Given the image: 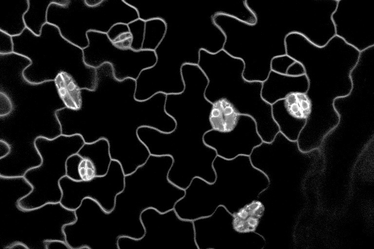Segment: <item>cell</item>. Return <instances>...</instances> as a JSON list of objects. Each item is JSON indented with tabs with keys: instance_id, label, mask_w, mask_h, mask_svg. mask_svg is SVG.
Instances as JSON below:
<instances>
[{
	"instance_id": "14",
	"label": "cell",
	"mask_w": 374,
	"mask_h": 249,
	"mask_svg": "<svg viewBox=\"0 0 374 249\" xmlns=\"http://www.w3.org/2000/svg\"><path fill=\"white\" fill-rule=\"evenodd\" d=\"M77 154L92 165L94 176L107 174L112 160L108 142L101 139L92 143H84Z\"/></svg>"
},
{
	"instance_id": "22",
	"label": "cell",
	"mask_w": 374,
	"mask_h": 249,
	"mask_svg": "<svg viewBox=\"0 0 374 249\" xmlns=\"http://www.w3.org/2000/svg\"><path fill=\"white\" fill-rule=\"evenodd\" d=\"M104 0H85L84 2L85 4L89 7H95L99 5Z\"/></svg>"
},
{
	"instance_id": "5",
	"label": "cell",
	"mask_w": 374,
	"mask_h": 249,
	"mask_svg": "<svg viewBox=\"0 0 374 249\" xmlns=\"http://www.w3.org/2000/svg\"><path fill=\"white\" fill-rule=\"evenodd\" d=\"M31 189L22 181L13 179L0 182V214H4V237L7 239L3 248L16 242L28 249H46L50 240L65 241V225L76 219L75 211L65 208L60 202L49 203L38 208L25 210L19 201L28 195Z\"/></svg>"
},
{
	"instance_id": "12",
	"label": "cell",
	"mask_w": 374,
	"mask_h": 249,
	"mask_svg": "<svg viewBox=\"0 0 374 249\" xmlns=\"http://www.w3.org/2000/svg\"><path fill=\"white\" fill-rule=\"evenodd\" d=\"M309 82L305 74L293 76L271 71L267 79L262 82L261 95L272 105L293 93H306Z\"/></svg>"
},
{
	"instance_id": "6",
	"label": "cell",
	"mask_w": 374,
	"mask_h": 249,
	"mask_svg": "<svg viewBox=\"0 0 374 249\" xmlns=\"http://www.w3.org/2000/svg\"><path fill=\"white\" fill-rule=\"evenodd\" d=\"M79 134H59L54 138L37 136L34 142L41 163L28 169L23 177L32 186V191L19 201V206L31 210L49 203L60 202L62 193L60 180L67 175L66 162L84 144Z\"/></svg>"
},
{
	"instance_id": "23",
	"label": "cell",
	"mask_w": 374,
	"mask_h": 249,
	"mask_svg": "<svg viewBox=\"0 0 374 249\" xmlns=\"http://www.w3.org/2000/svg\"><path fill=\"white\" fill-rule=\"evenodd\" d=\"M28 249V247L21 242H16L14 244H13L11 246L8 247V249Z\"/></svg>"
},
{
	"instance_id": "2",
	"label": "cell",
	"mask_w": 374,
	"mask_h": 249,
	"mask_svg": "<svg viewBox=\"0 0 374 249\" xmlns=\"http://www.w3.org/2000/svg\"><path fill=\"white\" fill-rule=\"evenodd\" d=\"M213 167V182L194 178L175 203L173 209L180 218L193 221L211 215L220 206L237 214L257 201L268 186V178L253 166L249 156L227 160L217 156Z\"/></svg>"
},
{
	"instance_id": "20",
	"label": "cell",
	"mask_w": 374,
	"mask_h": 249,
	"mask_svg": "<svg viewBox=\"0 0 374 249\" xmlns=\"http://www.w3.org/2000/svg\"><path fill=\"white\" fill-rule=\"evenodd\" d=\"M46 249H71L66 241L50 240L45 242Z\"/></svg>"
},
{
	"instance_id": "3",
	"label": "cell",
	"mask_w": 374,
	"mask_h": 249,
	"mask_svg": "<svg viewBox=\"0 0 374 249\" xmlns=\"http://www.w3.org/2000/svg\"><path fill=\"white\" fill-rule=\"evenodd\" d=\"M169 156L150 155L132 173L125 176L123 190L116 196L113 209L106 215L112 249H118L121 237L142 238L145 233L141 220L143 212L154 208L161 213L173 209L185 195V190L168 178L172 164Z\"/></svg>"
},
{
	"instance_id": "11",
	"label": "cell",
	"mask_w": 374,
	"mask_h": 249,
	"mask_svg": "<svg viewBox=\"0 0 374 249\" xmlns=\"http://www.w3.org/2000/svg\"><path fill=\"white\" fill-rule=\"evenodd\" d=\"M205 143L214 149L218 156L227 160L243 155L249 156L262 142L256 124L250 116L240 115L233 129L222 132L211 129L204 136Z\"/></svg>"
},
{
	"instance_id": "21",
	"label": "cell",
	"mask_w": 374,
	"mask_h": 249,
	"mask_svg": "<svg viewBox=\"0 0 374 249\" xmlns=\"http://www.w3.org/2000/svg\"><path fill=\"white\" fill-rule=\"evenodd\" d=\"M11 150L10 145L5 141L0 140V159H3L8 155Z\"/></svg>"
},
{
	"instance_id": "15",
	"label": "cell",
	"mask_w": 374,
	"mask_h": 249,
	"mask_svg": "<svg viewBox=\"0 0 374 249\" xmlns=\"http://www.w3.org/2000/svg\"><path fill=\"white\" fill-rule=\"evenodd\" d=\"M272 115L280 132L291 141H297L305 126L307 118L295 116L284 107L282 100L272 105Z\"/></svg>"
},
{
	"instance_id": "7",
	"label": "cell",
	"mask_w": 374,
	"mask_h": 249,
	"mask_svg": "<svg viewBox=\"0 0 374 249\" xmlns=\"http://www.w3.org/2000/svg\"><path fill=\"white\" fill-rule=\"evenodd\" d=\"M145 230L140 239L121 237L118 249H198L192 221L180 218L174 209L161 213L154 208L141 215Z\"/></svg>"
},
{
	"instance_id": "1",
	"label": "cell",
	"mask_w": 374,
	"mask_h": 249,
	"mask_svg": "<svg viewBox=\"0 0 374 249\" xmlns=\"http://www.w3.org/2000/svg\"><path fill=\"white\" fill-rule=\"evenodd\" d=\"M135 80H116L112 66L105 63L97 69L95 89L86 90L88 105L82 108V118L72 119L74 133L81 135L85 143L101 139L108 142L112 160L120 163L125 175L144 164L150 156L138 136L139 128L168 133L176 125L165 111L166 94L158 93L139 101L135 98Z\"/></svg>"
},
{
	"instance_id": "10",
	"label": "cell",
	"mask_w": 374,
	"mask_h": 249,
	"mask_svg": "<svg viewBox=\"0 0 374 249\" xmlns=\"http://www.w3.org/2000/svg\"><path fill=\"white\" fill-rule=\"evenodd\" d=\"M125 174L119 162L112 160L107 174L87 180H75L67 176L59 181L62 196L60 203L75 211L86 198L96 201L106 212L114 208L116 196L124 189Z\"/></svg>"
},
{
	"instance_id": "16",
	"label": "cell",
	"mask_w": 374,
	"mask_h": 249,
	"mask_svg": "<svg viewBox=\"0 0 374 249\" xmlns=\"http://www.w3.org/2000/svg\"><path fill=\"white\" fill-rule=\"evenodd\" d=\"M240 115L226 100L216 101L213 103L209 116L212 129L222 132L231 130L237 124Z\"/></svg>"
},
{
	"instance_id": "17",
	"label": "cell",
	"mask_w": 374,
	"mask_h": 249,
	"mask_svg": "<svg viewBox=\"0 0 374 249\" xmlns=\"http://www.w3.org/2000/svg\"><path fill=\"white\" fill-rule=\"evenodd\" d=\"M107 34L115 45L123 48H130L132 36L128 24L122 23L115 24L110 28Z\"/></svg>"
},
{
	"instance_id": "4",
	"label": "cell",
	"mask_w": 374,
	"mask_h": 249,
	"mask_svg": "<svg viewBox=\"0 0 374 249\" xmlns=\"http://www.w3.org/2000/svg\"><path fill=\"white\" fill-rule=\"evenodd\" d=\"M197 65L208 80L206 98L213 104L226 100L239 114L254 120L263 142H272L280 132L273 117L272 105L262 97V82L244 78L243 62L223 49L214 53L201 49Z\"/></svg>"
},
{
	"instance_id": "19",
	"label": "cell",
	"mask_w": 374,
	"mask_h": 249,
	"mask_svg": "<svg viewBox=\"0 0 374 249\" xmlns=\"http://www.w3.org/2000/svg\"><path fill=\"white\" fill-rule=\"evenodd\" d=\"M0 117H3L9 115L14 109L12 102L6 93L0 92Z\"/></svg>"
},
{
	"instance_id": "13",
	"label": "cell",
	"mask_w": 374,
	"mask_h": 249,
	"mask_svg": "<svg viewBox=\"0 0 374 249\" xmlns=\"http://www.w3.org/2000/svg\"><path fill=\"white\" fill-rule=\"evenodd\" d=\"M128 26L132 36L130 48L136 51H155L167 30V23L161 18L147 20L139 18L128 24Z\"/></svg>"
},
{
	"instance_id": "9",
	"label": "cell",
	"mask_w": 374,
	"mask_h": 249,
	"mask_svg": "<svg viewBox=\"0 0 374 249\" xmlns=\"http://www.w3.org/2000/svg\"><path fill=\"white\" fill-rule=\"evenodd\" d=\"M86 35L88 45L82 50L89 52L90 58L84 61V63L95 69L110 64L114 77L119 81L127 78L136 80L143 70L153 67L156 62L155 51L119 47L105 33L88 31Z\"/></svg>"
},
{
	"instance_id": "18",
	"label": "cell",
	"mask_w": 374,
	"mask_h": 249,
	"mask_svg": "<svg viewBox=\"0 0 374 249\" xmlns=\"http://www.w3.org/2000/svg\"><path fill=\"white\" fill-rule=\"evenodd\" d=\"M83 158L77 153L70 156L66 162L67 176L75 180H81L79 174V164Z\"/></svg>"
},
{
	"instance_id": "8",
	"label": "cell",
	"mask_w": 374,
	"mask_h": 249,
	"mask_svg": "<svg viewBox=\"0 0 374 249\" xmlns=\"http://www.w3.org/2000/svg\"><path fill=\"white\" fill-rule=\"evenodd\" d=\"M198 249H263L264 237L254 231H240L236 215L224 207L211 215L193 221Z\"/></svg>"
}]
</instances>
